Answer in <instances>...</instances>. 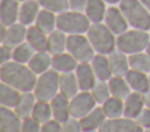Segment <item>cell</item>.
I'll return each instance as SVG.
<instances>
[{"mask_svg":"<svg viewBox=\"0 0 150 132\" xmlns=\"http://www.w3.org/2000/svg\"><path fill=\"white\" fill-rule=\"evenodd\" d=\"M144 102H145V107L150 109V90L144 93Z\"/></svg>","mask_w":150,"mask_h":132,"instance_id":"44","label":"cell"},{"mask_svg":"<svg viewBox=\"0 0 150 132\" xmlns=\"http://www.w3.org/2000/svg\"><path fill=\"white\" fill-rule=\"evenodd\" d=\"M40 6L55 14H60L70 9L69 0H38Z\"/></svg>","mask_w":150,"mask_h":132,"instance_id":"37","label":"cell"},{"mask_svg":"<svg viewBox=\"0 0 150 132\" xmlns=\"http://www.w3.org/2000/svg\"><path fill=\"white\" fill-rule=\"evenodd\" d=\"M38 75L32 71L28 65L18 63L15 61H8L1 64L0 78L1 82L13 86L21 92L33 91L38 81Z\"/></svg>","mask_w":150,"mask_h":132,"instance_id":"1","label":"cell"},{"mask_svg":"<svg viewBox=\"0 0 150 132\" xmlns=\"http://www.w3.org/2000/svg\"><path fill=\"white\" fill-rule=\"evenodd\" d=\"M136 120L143 128H150V109L144 107V110L136 118Z\"/></svg>","mask_w":150,"mask_h":132,"instance_id":"41","label":"cell"},{"mask_svg":"<svg viewBox=\"0 0 150 132\" xmlns=\"http://www.w3.org/2000/svg\"><path fill=\"white\" fill-rule=\"evenodd\" d=\"M33 92L38 100L50 102L60 92V72L49 69L39 75Z\"/></svg>","mask_w":150,"mask_h":132,"instance_id":"6","label":"cell"},{"mask_svg":"<svg viewBox=\"0 0 150 132\" xmlns=\"http://www.w3.org/2000/svg\"><path fill=\"white\" fill-rule=\"evenodd\" d=\"M52 57L53 55H50L48 51H36L32 60L28 62V67L36 75H41L50 69Z\"/></svg>","mask_w":150,"mask_h":132,"instance_id":"28","label":"cell"},{"mask_svg":"<svg viewBox=\"0 0 150 132\" xmlns=\"http://www.w3.org/2000/svg\"><path fill=\"white\" fill-rule=\"evenodd\" d=\"M49 103L52 106L53 119L62 124L70 118V107H69L70 99L69 98H67L66 96L59 92Z\"/></svg>","mask_w":150,"mask_h":132,"instance_id":"14","label":"cell"},{"mask_svg":"<svg viewBox=\"0 0 150 132\" xmlns=\"http://www.w3.org/2000/svg\"><path fill=\"white\" fill-rule=\"evenodd\" d=\"M90 25V20L82 12L67 11L60 13L56 18V28L66 34H84Z\"/></svg>","mask_w":150,"mask_h":132,"instance_id":"5","label":"cell"},{"mask_svg":"<svg viewBox=\"0 0 150 132\" xmlns=\"http://www.w3.org/2000/svg\"><path fill=\"white\" fill-rule=\"evenodd\" d=\"M149 77H150V75H149Z\"/></svg>","mask_w":150,"mask_h":132,"instance_id":"51","label":"cell"},{"mask_svg":"<svg viewBox=\"0 0 150 132\" xmlns=\"http://www.w3.org/2000/svg\"><path fill=\"white\" fill-rule=\"evenodd\" d=\"M26 41L36 51H48V35L40 30L36 26L28 27Z\"/></svg>","mask_w":150,"mask_h":132,"instance_id":"24","label":"cell"},{"mask_svg":"<svg viewBox=\"0 0 150 132\" xmlns=\"http://www.w3.org/2000/svg\"><path fill=\"white\" fill-rule=\"evenodd\" d=\"M129 64L130 69L142 71L145 74H150V56L148 53H136L129 55Z\"/></svg>","mask_w":150,"mask_h":132,"instance_id":"34","label":"cell"},{"mask_svg":"<svg viewBox=\"0 0 150 132\" xmlns=\"http://www.w3.org/2000/svg\"><path fill=\"white\" fill-rule=\"evenodd\" d=\"M93 70L98 81H109L112 77V71L109 62V57L107 55L97 54L90 62Z\"/></svg>","mask_w":150,"mask_h":132,"instance_id":"22","label":"cell"},{"mask_svg":"<svg viewBox=\"0 0 150 132\" xmlns=\"http://www.w3.org/2000/svg\"><path fill=\"white\" fill-rule=\"evenodd\" d=\"M27 27L25 25H22L21 22L19 23H14L9 27H7L6 34L4 36V39L1 40L2 44L9 47V48H15L19 44L23 43L26 37H27Z\"/></svg>","mask_w":150,"mask_h":132,"instance_id":"12","label":"cell"},{"mask_svg":"<svg viewBox=\"0 0 150 132\" xmlns=\"http://www.w3.org/2000/svg\"><path fill=\"white\" fill-rule=\"evenodd\" d=\"M105 120H107V117L104 114L102 106H96L88 114L81 118L80 123L83 132H89V131H98V128Z\"/></svg>","mask_w":150,"mask_h":132,"instance_id":"18","label":"cell"},{"mask_svg":"<svg viewBox=\"0 0 150 132\" xmlns=\"http://www.w3.org/2000/svg\"><path fill=\"white\" fill-rule=\"evenodd\" d=\"M107 9L108 8H105V2L103 0H88L84 14L91 23H98L104 21Z\"/></svg>","mask_w":150,"mask_h":132,"instance_id":"25","label":"cell"},{"mask_svg":"<svg viewBox=\"0 0 150 132\" xmlns=\"http://www.w3.org/2000/svg\"><path fill=\"white\" fill-rule=\"evenodd\" d=\"M62 125V132H83L80 119L70 117L68 120L61 124Z\"/></svg>","mask_w":150,"mask_h":132,"instance_id":"39","label":"cell"},{"mask_svg":"<svg viewBox=\"0 0 150 132\" xmlns=\"http://www.w3.org/2000/svg\"><path fill=\"white\" fill-rule=\"evenodd\" d=\"M88 0H69V7L75 12H84Z\"/></svg>","mask_w":150,"mask_h":132,"instance_id":"43","label":"cell"},{"mask_svg":"<svg viewBox=\"0 0 150 132\" xmlns=\"http://www.w3.org/2000/svg\"><path fill=\"white\" fill-rule=\"evenodd\" d=\"M89 132H98V131H89Z\"/></svg>","mask_w":150,"mask_h":132,"instance_id":"49","label":"cell"},{"mask_svg":"<svg viewBox=\"0 0 150 132\" xmlns=\"http://www.w3.org/2000/svg\"><path fill=\"white\" fill-rule=\"evenodd\" d=\"M120 8L129 26L136 29H150V12L139 0H122Z\"/></svg>","mask_w":150,"mask_h":132,"instance_id":"3","label":"cell"},{"mask_svg":"<svg viewBox=\"0 0 150 132\" xmlns=\"http://www.w3.org/2000/svg\"><path fill=\"white\" fill-rule=\"evenodd\" d=\"M108 84H109V88H110L111 96H114L116 98H120V99L124 100L131 93V88L128 84L125 77L112 76L108 81Z\"/></svg>","mask_w":150,"mask_h":132,"instance_id":"30","label":"cell"},{"mask_svg":"<svg viewBox=\"0 0 150 132\" xmlns=\"http://www.w3.org/2000/svg\"><path fill=\"white\" fill-rule=\"evenodd\" d=\"M90 92H91L93 97L95 98L96 103L97 104H101V105L111 96L109 84L105 81H98V82H96V84L90 90Z\"/></svg>","mask_w":150,"mask_h":132,"instance_id":"36","label":"cell"},{"mask_svg":"<svg viewBox=\"0 0 150 132\" xmlns=\"http://www.w3.org/2000/svg\"><path fill=\"white\" fill-rule=\"evenodd\" d=\"M96 100L90 91H81L70 99V117L81 119L96 107Z\"/></svg>","mask_w":150,"mask_h":132,"instance_id":"8","label":"cell"},{"mask_svg":"<svg viewBox=\"0 0 150 132\" xmlns=\"http://www.w3.org/2000/svg\"><path fill=\"white\" fill-rule=\"evenodd\" d=\"M75 75L81 91H90L96 84L97 77L90 63H79L75 70Z\"/></svg>","mask_w":150,"mask_h":132,"instance_id":"13","label":"cell"},{"mask_svg":"<svg viewBox=\"0 0 150 132\" xmlns=\"http://www.w3.org/2000/svg\"><path fill=\"white\" fill-rule=\"evenodd\" d=\"M87 37L97 54L109 55L117 48V39L105 23H91L87 32Z\"/></svg>","mask_w":150,"mask_h":132,"instance_id":"2","label":"cell"},{"mask_svg":"<svg viewBox=\"0 0 150 132\" xmlns=\"http://www.w3.org/2000/svg\"><path fill=\"white\" fill-rule=\"evenodd\" d=\"M104 23L108 26V28L115 34V35H121L124 32L128 30L129 23L125 19V16L123 15L121 8L118 7H109L107 9L105 13V18H104Z\"/></svg>","mask_w":150,"mask_h":132,"instance_id":"10","label":"cell"},{"mask_svg":"<svg viewBox=\"0 0 150 132\" xmlns=\"http://www.w3.org/2000/svg\"><path fill=\"white\" fill-rule=\"evenodd\" d=\"M125 79L130 85L131 90L139 93H145L150 90V77L148 74L130 69L125 75Z\"/></svg>","mask_w":150,"mask_h":132,"instance_id":"17","label":"cell"},{"mask_svg":"<svg viewBox=\"0 0 150 132\" xmlns=\"http://www.w3.org/2000/svg\"><path fill=\"white\" fill-rule=\"evenodd\" d=\"M0 60H1V64L13 60V49L2 44L1 49H0Z\"/></svg>","mask_w":150,"mask_h":132,"instance_id":"42","label":"cell"},{"mask_svg":"<svg viewBox=\"0 0 150 132\" xmlns=\"http://www.w3.org/2000/svg\"><path fill=\"white\" fill-rule=\"evenodd\" d=\"M56 18L57 16L55 15V13L45 8L40 9L38 18L35 20V26L48 35L56 28Z\"/></svg>","mask_w":150,"mask_h":132,"instance_id":"31","label":"cell"},{"mask_svg":"<svg viewBox=\"0 0 150 132\" xmlns=\"http://www.w3.org/2000/svg\"><path fill=\"white\" fill-rule=\"evenodd\" d=\"M21 93H22L21 91L1 82V85H0V104H1V106L14 109L16 106L18 102L20 100Z\"/></svg>","mask_w":150,"mask_h":132,"instance_id":"29","label":"cell"},{"mask_svg":"<svg viewBox=\"0 0 150 132\" xmlns=\"http://www.w3.org/2000/svg\"><path fill=\"white\" fill-rule=\"evenodd\" d=\"M144 128L137 123L136 119L121 117L115 119H107L101 127L98 128V132H143Z\"/></svg>","mask_w":150,"mask_h":132,"instance_id":"9","label":"cell"},{"mask_svg":"<svg viewBox=\"0 0 150 132\" xmlns=\"http://www.w3.org/2000/svg\"><path fill=\"white\" fill-rule=\"evenodd\" d=\"M149 43H150V35L148 34V30H142L136 28L124 32L123 34L118 35L116 40L117 49L127 55H131L145 50Z\"/></svg>","mask_w":150,"mask_h":132,"instance_id":"4","label":"cell"},{"mask_svg":"<svg viewBox=\"0 0 150 132\" xmlns=\"http://www.w3.org/2000/svg\"><path fill=\"white\" fill-rule=\"evenodd\" d=\"M144 6H145V8L150 12V0H139Z\"/></svg>","mask_w":150,"mask_h":132,"instance_id":"45","label":"cell"},{"mask_svg":"<svg viewBox=\"0 0 150 132\" xmlns=\"http://www.w3.org/2000/svg\"><path fill=\"white\" fill-rule=\"evenodd\" d=\"M143 132H150V128H144V131Z\"/></svg>","mask_w":150,"mask_h":132,"instance_id":"48","label":"cell"},{"mask_svg":"<svg viewBox=\"0 0 150 132\" xmlns=\"http://www.w3.org/2000/svg\"><path fill=\"white\" fill-rule=\"evenodd\" d=\"M145 107L144 95L132 91L124 99V117L136 119Z\"/></svg>","mask_w":150,"mask_h":132,"instance_id":"16","label":"cell"},{"mask_svg":"<svg viewBox=\"0 0 150 132\" xmlns=\"http://www.w3.org/2000/svg\"><path fill=\"white\" fill-rule=\"evenodd\" d=\"M40 4L38 0H27L23 1L20 6L19 12V22H21L25 26H30L33 22H35L38 14L40 12Z\"/></svg>","mask_w":150,"mask_h":132,"instance_id":"23","label":"cell"},{"mask_svg":"<svg viewBox=\"0 0 150 132\" xmlns=\"http://www.w3.org/2000/svg\"><path fill=\"white\" fill-rule=\"evenodd\" d=\"M81 91L76 75L74 71L60 74V93L71 99Z\"/></svg>","mask_w":150,"mask_h":132,"instance_id":"21","label":"cell"},{"mask_svg":"<svg viewBox=\"0 0 150 132\" xmlns=\"http://www.w3.org/2000/svg\"><path fill=\"white\" fill-rule=\"evenodd\" d=\"M30 117H33L40 124H45V123L52 120L53 119V112H52L50 103L45 102V100H38L34 109H33Z\"/></svg>","mask_w":150,"mask_h":132,"instance_id":"33","label":"cell"},{"mask_svg":"<svg viewBox=\"0 0 150 132\" xmlns=\"http://www.w3.org/2000/svg\"><path fill=\"white\" fill-rule=\"evenodd\" d=\"M19 0H1L0 5V21L1 25L9 27L19 20Z\"/></svg>","mask_w":150,"mask_h":132,"instance_id":"15","label":"cell"},{"mask_svg":"<svg viewBox=\"0 0 150 132\" xmlns=\"http://www.w3.org/2000/svg\"><path fill=\"white\" fill-rule=\"evenodd\" d=\"M108 57H109L112 76L125 77V75L130 70L129 56H127V54H124L121 50H115L111 54H109Z\"/></svg>","mask_w":150,"mask_h":132,"instance_id":"20","label":"cell"},{"mask_svg":"<svg viewBox=\"0 0 150 132\" xmlns=\"http://www.w3.org/2000/svg\"><path fill=\"white\" fill-rule=\"evenodd\" d=\"M41 132H62V125L55 119H52L45 124H42Z\"/></svg>","mask_w":150,"mask_h":132,"instance_id":"40","label":"cell"},{"mask_svg":"<svg viewBox=\"0 0 150 132\" xmlns=\"http://www.w3.org/2000/svg\"><path fill=\"white\" fill-rule=\"evenodd\" d=\"M19 1H22L23 2V1H27V0H19Z\"/></svg>","mask_w":150,"mask_h":132,"instance_id":"50","label":"cell"},{"mask_svg":"<svg viewBox=\"0 0 150 132\" xmlns=\"http://www.w3.org/2000/svg\"><path fill=\"white\" fill-rule=\"evenodd\" d=\"M67 51L70 53L79 63H90L95 57V49L89 39L83 34H69L67 39Z\"/></svg>","mask_w":150,"mask_h":132,"instance_id":"7","label":"cell"},{"mask_svg":"<svg viewBox=\"0 0 150 132\" xmlns=\"http://www.w3.org/2000/svg\"><path fill=\"white\" fill-rule=\"evenodd\" d=\"M145 51H146V53H148V55L150 56V43L148 44V47H146V49H145Z\"/></svg>","mask_w":150,"mask_h":132,"instance_id":"47","label":"cell"},{"mask_svg":"<svg viewBox=\"0 0 150 132\" xmlns=\"http://www.w3.org/2000/svg\"><path fill=\"white\" fill-rule=\"evenodd\" d=\"M102 109L104 111L107 119L121 118L124 116V100L116 98L114 96H110L102 104Z\"/></svg>","mask_w":150,"mask_h":132,"instance_id":"32","label":"cell"},{"mask_svg":"<svg viewBox=\"0 0 150 132\" xmlns=\"http://www.w3.org/2000/svg\"><path fill=\"white\" fill-rule=\"evenodd\" d=\"M67 39L64 32L60 29L53 30L50 34H48V53L50 55H56L64 53L67 50Z\"/></svg>","mask_w":150,"mask_h":132,"instance_id":"27","label":"cell"},{"mask_svg":"<svg viewBox=\"0 0 150 132\" xmlns=\"http://www.w3.org/2000/svg\"><path fill=\"white\" fill-rule=\"evenodd\" d=\"M35 53H36V50L26 41V42L19 44L18 47L13 48V61H15L18 63L26 64L32 60V57L34 56Z\"/></svg>","mask_w":150,"mask_h":132,"instance_id":"35","label":"cell"},{"mask_svg":"<svg viewBox=\"0 0 150 132\" xmlns=\"http://www.w3.org/2000/svg\"><path fill=\"white\" fill-rule=\"evenodd\" d=\"M77 65H79L77 60L68 51L53 55L52 57V69L56 70L60 74L75 71Z\"/></svg>","mask_w":150,"mask_h":132,"instance_id":"19","label":"cell"},{"mask_svg":"<svg viewBox=\"0 0 150 132\" xmlns=\"http://www.w3.org/2000/svg\"><path fill=\"white\" fill-rule=\"evenodd\" d=\"M22 119L14 109L0 106V132H21Z\"/></svg>","mask_w":150,"mask_h":132,"instance_id":"11","label":"cell"},{"mask_svg":"<svg viewBox=\"0 0 150 132\" xmlns=\"http://www.w3.org/2000/svg\"><path fill=\"white\" fill-rule=\"evenodd\" d=\"M36 102H38V99H36L34 92H32V91L22 92L20 100L18 102L16 106L14 107V111L21 119L28 118L32 116V112H33V109H34Z\"/></svg>","mask_w":150,"mask_h":132,"instance_id":"26","label":"cell"},{"mask_svg":"<svg viewBox=\"0 0 150 132\" xmlns=\"http://www.w3.org/2000/svg\"><path fill=\"white\" fill-rule=\"evenodd\" d=\"M41 127H42V124H40L33 117L22 119L21 132H41Z\"/></svg>","mask_w":150,"mask_h":132,"instance_id":"38","label":"cell"},{"mask_svg":"<svg viewBox=\"0 0 150 132\" xmlns=\"http://www.w3.org/2000/svg\"><path fill=\"white\" fill-rule=\"evenodd\" d=\"M103 1L107 4H110V5H115V4H120L122 0H103Z\"/></svg>","mask_w":150,"mask_h":132,"instance_id":"46","label":"cell"}]
</instances>
